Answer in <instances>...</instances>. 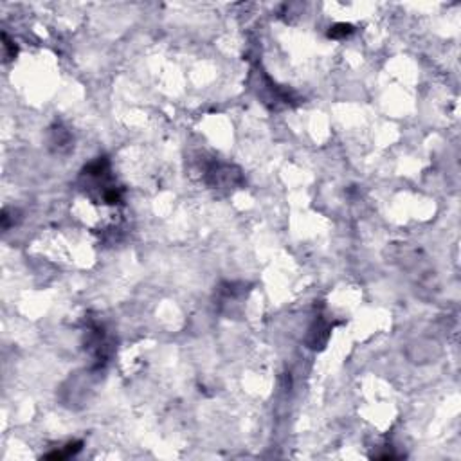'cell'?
<instances>
[{
    "label": "cell",
    "mask_w": 461,
    "mask_h": 461,
    "mask_svg": "<svg viewBox=\"0 0 461 461\" xmlns=\"http://www.w3.org/2000/svg\"><path fill=\"white\" fill-rule=\"evenodd\" d=\"M81 451V442H74V443H69V445L63 447V451H56V452H51V454H47V460H65V458H70L74 456V454H78V452Z\"/></svg>",
    "instance_id": "cell-1"
},
{
    "label": "cell",
    "mask_w": 461,
    "mask_h": 461,
    "mask_svg": "<svg viewBox=\"0 0 461 461\" xmlns=\"http://www.w3.org/2000/svg\"><path fill=\"white\" fill-rule=\"evenodd\" d=\"M353 33V27L349 24H337L332 27V31H330L328 35L332 36V38H344V36H348Z\"/></svg>",
    "instance_id": "cell-2"
}]
</instances>
